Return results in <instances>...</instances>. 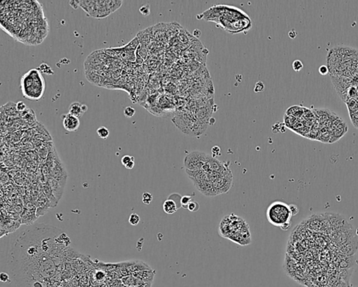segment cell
I'll use <instances>...</instances> for the list:
<instances>
[{"label":"cell","mask_w":358,"mask_h":287,"mask_svg":"<svg viewBox=\"0 0 358 287\" xmlns=\"http://www.w3.org/2000/svg\"><path fill=\"white\" fill-rule=\"evenodd\" d=\"M56 228L41 224L25 230L11 245V272L22 287H33L37 281L51 277L60 257L62 246Z\"/></svg>","instance_id":"obj_1"},{"label":"cell","mask_w":358,"mask_h":287,"mask_svg":"<svg viewBox=\"0 0 358 287\" xmlns=\"http://www.w3.org/2000/svg\"><path fill=\"white\" fill-rule=\"evenodd\" d=\"M202 15L204 19L220 25L230 33L241 32L250 30L252 26L248 15L235 6L217 5L206 11Z\"/></svg>","instance_id":"obj_2"},{"label":"cell","mask_w":358,"mask_h":287,"mask_svg":"<svg viewBox=\"0 0 358 287\" xmlns=\"http://www.w3.org/2000/svg\"><path fill=\"white\" fill-rule=\"evenodd\" d=\"M46 83L37 69L31 70L21 78V90L24 97L31 100H39L43 97Z\"/></svg>","instance_id":"obj_3"},{"label":"cell","mask_w":358,"mask_h":287,"mask_svg":"<svg viewBox=\"0 0 358 287\" xmlns=\"http://www.w3.org/2000/svg\"><path fill=\"white\" fill-rule=\"evenodd\" d=\"M267 220L273 226L279 227L283 230H288L291 224L292 217L290 207L281 201H275L269 205L267 210Z\"/></svg>","instance_id":"obj_4"},{"label":"cell","mask_w":358,"mask_h":287,"mask_svg":"<svg viewBox=\"0 0 358 287\" xmlns=\"http://www.w3.org/2000/svg\"><path fill=\"white\" fill-rule=\"evenodd\" d=\"M78 3L89 16L95 18H104L111 14L106 1H78Z\"/></svg>","instance_id":"obj_5"},{"label":"cell","mask_w":358,"mask_h":287,"mask_svg":"<svg viewBox=\"0 0 358 287\" xmlns=\"http://www.w3.org/2000/svg\"><path fill=\"white\" fill-rule=\"evenodd\" d=\"M208 154L199 151H194L186 155L184 159V166L185 170L197 171L202 169L206 163Z\"/></svg>","instance_id":"obj_6"},{"label":"cell","mask_w":358,"mask_h":287,"mask_svg":"<svg viewBox=\"0 0 358 287\" xmlns=\"http://www.w3.org/2000/svg\"><path fill=\"white\" fill-rule=\"evenodd\" d=\"M232 181L233 175L231 170L227 169L223 172L218 179L213 182V186L218 196L227 193L230 190L232 186Z\"/></svg>","instance_id":"obj_7"},{"label":"cell","mask_w":358,"mask_h":287,"mask_svg":"<svg viewBox=\"0 0 358 287\" xmlns=\"http://www.w3.org/2000/svg\"><path fill=\"white\" fill-rule=\"evenodd\" d=\"M193 184L198 191H200L203 195L207 197H214L218 196L214 189L213 184L208 179L194 181Z\"/></svg>","instance_id":"obj_8"},{"label":"cell","mask_w":358,"mask_h":287,"mask_svg":"<svg viewBox=\"0 0 358 287\" xmlns=\"http://www.w3.org/2000/svg\"><path fill=\"white\" fill-rule=\"evenodd\" d=\"M64 128L68 132H76L80 126V120L78 117L70 114H63L62 116Z\"/></svg>","instance_id":"obj_9"},{"label":"cell","mask_w":358,"mask_h":287,"mask_svg":"<svg viewBox=\"0 0 358 287\" xmlns=\"http://www.w3.org/2000/svg\"><path fill=\"white\" fill-rule=\"evenodd\" d=\"M207 163L210 167L211 171L217 172H223L227 169H229L227 163H223L216 158L208 155L207 159Z\"/></svg>","instance_id":"obj_10"},{"label":"cell","mask_w":358,"mask_h":287,"mask_svg":"<svg viewBox=\"0 0 358 287\" xmlns=\"http://www.w3.org/2000/svg\"><path fill=\"white\" fill-rule=\"evenodd\" d=\"M88 106L84 104H81L79 102H74L72 103L69 109V114L80 118L88 111Z\"/></svg>","instance_id":"obj_11"},{"label":"cell","mask_w":358,"mask_h":287,"mask_svg":"<svg viewBox=\"0 0 358 287\" xmlns=\"http://www.w3.org/2000/svg\"><path fill=\"white\" fill-rule=\"evenodd\" d=\"M163 210L166 214H172L178 210L176 203L173 200L167 199L163 203Z\"/></svg>","instance_id":"obj_12"},{"label":"cell","mask_w":358,"mask_h":287,"mask_svg":"<svg viewBox=\"0 0 358 287\" xmlns=\"http://www.w3.org/2000/svg\"><path fill=\"white\" fill-rule=\"evenodd\" d=\"M140 46V42L137 37H134L133 39H132L128 44L123 46V49L125 50L129 51H136L138 47Z\"/></svg>","instance_id":"obj_13"},{"label":"cell","mask_w":358,"mask_h":287,"mask_svg":"<svg viewBox=\"0 0 358 287\" xmlns=\"http://www.w3.org/2000/svg\"><path fill=\"white\" fill-rule=\"evenodd\" d=\"M106 5H107V8L109 9L110 13H113L116 11V10L119 9L123 5V1H106Z\"/></svg>","instance_id":"obj_14"},{"label":"cell","mask_w":358,"mask_h":287,"mask_svg":"<svg viewBox=\"0 0 358 287\" xmlns=\"http://www.w3.org/2000/svg\"><path fill=\"white\" fill-rule=\"evenodd\" d=\"M97 133L101 139H106L109 137L110 132L107 127L104 126H101L97 130Z\"/></svg>","instance_id":"obj_15"},{"label":"cell","mask_w":358,"mask_h":287,"mask_svg":"<svg viewBox=\"0 0 358 287\" xmlns=\"http://www.w3.org/2000/svg\"><path fill=\"white\" fill-rule=\"evenodd\" d=\"M37 70L39 71L41 73L47 74V75H53V74H54V72L52 70L51 67H49L48 65L46 63L41 64V65L37 68Z\"/></svg>","instance_id":"obj_16"},{"label":"cell","mask_w":358,"mask_h":287,"mask_svg":"<svg viewBox=\"0 0 358 287\" xmlns=\"http://www.w3.org/2000/svg\"><path fill=\"white\" fill-rule=\"evenodd\" d=\"M136 53L138 55H139L140 57L143 58V60H146L147 57H148V51H147L146 46L141 45V44H140L139 46L138 47Z\"/></svg>","instance_id":"obj_17"},{"label":"cell","mask_w":358,"mask_h":287,"mask_svg":"<svg viewBox=\"0 0 358 287\" xmlns=\"http://www.w3.org/2000/svg\"><path fill=\"white\" fill-rule=\"evenodd\" d=\"M140 221H141V218L137 214L132 213L129 216L128 221L132 226H137L139 224Z\"/></svg>","instance_id":"obj_18"},{"label":"cell","mask_w":358,"mask_h":287,"mask_svg":"<svg viewBox=\"0 0 358 287\" xmlns=\"http://www.w3.org/2000/svg\"><path fill=\"white\" fill-rule=\"evenodd\" d=\"M192 196H183V197L180 198V205H181V207L183 208L184 209H187V206H188V205L190 203L191 201H192Z\"/></svg>","instance_id":"obj_19"},{"label":"cell","mask_w":358,"mask_h":287,"mask_svg":"<svg viewBox=\"0 0 358 287\" xmlns=\"http://www.w3.org/2000/svg\"><path fill=\"white\" fill-rule=\"evenodd\" d=\"M153 196L148 192H144L142 194V202L145 205H150L153 201Z\"/></svg>","instance_id":"obj_20"},{"label":"cell","mask_w":358,"mask_h":287,"mask_svg":"<svg viewBox=\"0 0 358 287\" xmlns=\"http://www.w3.org/2000/svg\"><path fill=\"white\" fill-rule=\"evenodd\" d=\"M136 113V110L132 107H127L125 108L123 111V114L125 117L128 118H131L134 116Z\"/></svg>","instance_id":"obj_21"},{"label":"cell","mask_w":358,"mask_h":287,"mask_svg":"<svg viewBox=\"0 0 358 287\" xmlns=\"http://www.w3.org/2000/svg\"><path fill=\"white\" fill-rule=\"evenodd\" d=\"M199 209V203H197L196 201H191L187 206V210L191 212H197Z\"/></svg>","instance_id":"obj_22"},{"label":"cell","mask_w":358,"mask_h":287,"mask_svg":"<svg viewBox=\"0 0 358 287\" xmlns=\"http://www.w3.org/2000/svg\"><path fill=\"white\" fill-rule=\"evenodd\" d=\"M303 67H304V65H303L302 62L299 60H295L292 63V68L295 72H299L302 70Z\"/></svg>","instance_id":"obj_23"},{"label":"cell","mask_w":358,"mask_h":287,"mask_svg":"<svg viewBox=\"0 0 358 287\" xmlns=\"http://www.w3.org/2000/svg\"><path fill=\"white\" fill-rule=\"evenodd\" d=\"M139 11L140 13H141L142 15H148L150 14V6L148 4L146 5H143L141 7V8H139Z\"/></svg>","instance_id":"obj_24"},{"label":"cell","mask_w":358,"mask_h":287,"mask_svg":"<svg viewBox=\"0 0 358 287\" xmlns=\"http://www.w3.org/2000/svg\"><path fill=\"white\" fill-rule=\"evenodd\" d=\"M132 160H134V157L131 156V155H124L123 158H122L121 163L123 164V165L125 166L126 165L128 164L129 162H131V161H132Z\"/></svg>","instance_id":"obj_25"},{"label":"cell","mask_w":358,"mask_h":287,"mask_svg":"<svg viewBox=\"0 0 358 287\" xmlns=\"http://www.w3.org/2000/svg\"><path fill=\"white\" fill-rule=\"evenodd\" d=\"M16 109L18 112H23V111H25L27 109L26 104H25L23 102H22V101H20V102H17Z\"/></svg>","instance_id":"obj_26"},{"label":"cell","mask_w":358,"mask_h":287,"mask_svg":"<svg viewBox=\"0 0 358 287\" xmlns=\"http://www.w3.org/2000/svg\"><path fill=\"white\" fill-rule=\"evenodd\" d=\"M265 89V85L262 81H258L257 82L254 88V91L256 93H259V92H262V90Z\"/></svg>","instance_id":"obj_27"},{"label":"cell","mask_w":358,"mask_h":287,"mask_svg":"<svg viewBox=\"0 0 358 287\" xmlns=\"http://www.w3.org/2000/svg\"><path fill=\"white\" fill-rule=\"evenodd\" d=\"M212 153H213V157L216 158V156H219V155H221V151H220V148L219 146H213L212 148Z\"/></svg>","instance_id":"obj_28"},{"label":"cell","mask_w":358,"mask_h":287,"mask_svg":"<svg viewBox=\"0 0 358 287\" xmlns=\"http://www.w3.org/2000/svg\"><path fill=\"white\" fill-rule=\"evenodd\" d=\"M0 280L2 281V282H4V283L9 282L10 281L9 276H8V274L6 273V272H1V273L0 274Z\"/></svg>","instance_id":"obj_29"},{"label":"cell","mask_w":358,"mask_h":287,"mask_svg":"<svg viewBox=\"0 0 358 287\" xmlns=\"http://www.w3.org/2000/svg\"><path fill=\"white\" fill-rule=\"evenodd\" d=\"M318 72H319V73L321 74V75L324 76V75H326V74L328 73L329 71H328V68H327V66H325V65H321V66L319 67Z\"/></svg>","instance_id":"obj_30"},{"label":"cell","mask_w":358,"mask_h":287,"mask_svg":"<svg viewBox=\"0 0 358 287\" xmlns=\"http://www.w3.org/2000/svg\"><path fill=\"white\" fill-rule=\"evenodd\" d=\"M289 207H290V212H291L292 216H295L296 214H297L299 213V208L297 207V205H289Z\"/></svg>","instance_id":"obj_31"},{"label":"cell","mask_w":358,"mask_h":287,"mask_svg":"<svg viewBox=\"0 0 358 287\" xmlns=\"http://www.w3.org/2000/svg\"><path fill=\"white\" fill-rule=\"evenodd\" d=\"M134 165H135V163H134V160H132V161H131V162H129L128 164L126 165H125V168H126V169L132 170V169H133V167H134Z\"/></svg>","instance_id":"obj_32"},{"label":"cell","mask_w":358,"mask_h":287,"mask_svg":"<svg viewBox=\"0 0 358 287\" xmlns=\"http://www.w3.org/2000/svg\"><path fill=\"white\" fill-rule=\"evenodd\" d=\"M69 4L74 8H77V7L79 6V3H78L77 1H70Z\"/></svg>","instance_id":"obj_33"}]
</instances>
